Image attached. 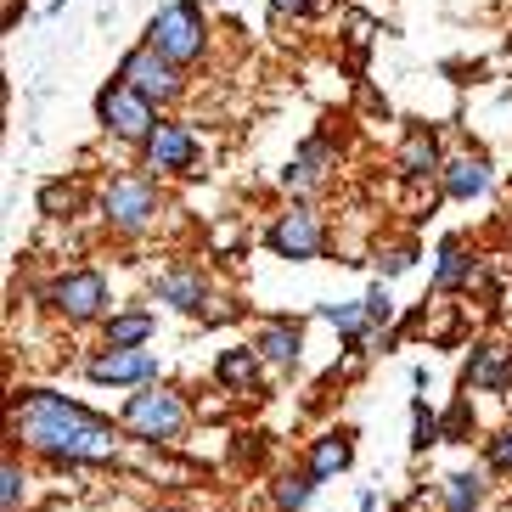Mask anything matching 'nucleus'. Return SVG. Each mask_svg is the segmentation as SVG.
Wrapping results in <instances>:
<instances>
[{
	"label": "nucleus",
	"instance_id": "obj_1",
	"mask_svg": "<svg viewBox=\"0 0 512 512\" xmlns=\"http://www.w3.org/2000/svg\"><path fill=\"white\" fill-rule=\"evenodd\" d=\"M12 434L29 445V451L51 456L57 467H102L119 462L124 439L107 417H96L91 406H79L68 394H46L34 389L12 406Z\"/></svg>",
	"mask_w": 512,
	"mask_h": 512
},
{
	"label": "nucleus",
	"instance_id": "obj_2",
	"mask_svg": "<svg viewBox=\"0 0 512 512\" xmlns=\"http://www.w3.org/2000/svg\"><path fill=\"white\" fill-rule=\"evenodd\" d=\"M147 46L158 57H169L175 68L197 62L203 46H209V17H203V6L197 0H169V6H158V17L147 23Z\"/></svg>",
	"mask_w": 512,
	"mask_h": 512
},
{
	"label": "nucleus",
	"instance_id": "obj_3",
	"mask_svg": "<svg viewBox=\"0 0 512 512\" xmlns=\"http://www.w3.org/2000/svg\"><path fill=\"white\" fill-rule=\"evenodd\" d=\"M124 428L136 439H147V445H175V439L186 434V422H192V411H186V400L175 389H164V383H147V389H136L130 400H124Z\"/></svg>",
	"mask_w": 512,
	"mask_h": 512
},
{
	"label": "nucleus",
	"instance_id": "obj_4",
	"mask_svg": "<svg viewBox=\"0 0 512 512\" xmlns=\"http://www.w3.org/2000/svg\"><path fill=\"white\" fill-rule=\"evenodd\" d=\"M96 119H102L107 136H119V141H141V147H147L152 130L164 124V119H158V107H152L141 91H130L124 79H113V85H102V91H96Z\"/></svg>",
	"mask_w": 512,
	"mask_h": 512
},
{
	"label": "nucleus",
	"instance_id": "obj_5",
	"mask_svg": "<svg viewBox=\"0 0 512 512\" xmlns=\"http://www.w3.org/2000/svg\"><path fill=\"white\" fill-rule=\"evenodd\" d=\"M46 304L57 310L62 321H74V327H85V321H102V316H107V276L91 271V265H79V271L57 276V282L46 287Z\"/></svg>",
	"mask_w": 512,
	"mask_h": 512
},
{
	"label": "nucleus",
	"instance_id": "obj_6",
	"mask_svg": "<svg viewBox=\"0 0 512 512\" xmlns=\"http://www.w3.org/2000/svg\"><path fill=\"white\" fill-rule=\"evenodd\" d=\"M102 214L113 231H147L152 220H158V186L141 181V175H119V181H107L102 192Z\"/></svg>",
	"mask_w": 512,
	"mask_h": 512
},
{
	"label": "nucleus",
	"instance_id": "obj_7",
	"mask_svg": "<svg viewBox=\"0 0 512 512\" xmlns=\"http://www.w3.org/2000/svg\"><path fill=\"white\" fill-rule=\"evenodd\" d=\"M119 79L130 85V91H141L152 107H164V102H175V96L186 91V79H181V68L169 57H158L152 46H136L130 57L119 62Z\"/></svg>",
	"mask_w": 512,
	"mask_h": 512
},
{
	"label": "nucleus",
	"instance_id": "obj_8",
	"mask_svg": "<svg viewBox=\"0 0 512 512\" xmlns=\"http://www.w3.org/2000/svg\"><path fill=\"white\" fill-rule=\"evenodd\" d=\"M265 242H271L276 259L304 265V259H316L321 248H327V231H321V214L310 209V203H293L287 214H276V226L265 231Z\"/></svg>",
	"mask_w": 512,
	"mask_h": 512
},
{
	"label": "nucleus",
	"instance_id": "obj_9",
	"mask_svg": "<svg viewBox=\"0 0 512 512\" xmlns=\"http://www.w3.org/2000/svg\"><path fill=\"white\" fill-rule=\"evenodd\" d=\"M85 377H91V383L147 389V383H158V355H152V349H102V355L85 361Z\"/></svg>",
	"mask_w": 512,
	"mask_h": 512
},
{
	"label": "nucleus",
	"instance_id": "obj_10",
	"mask_svg": "<svg viewBox=\"0 0 512 512\" xmlns=\"http://www.w3.org/2000/svg\"><path fill=\"white\" fill-rule=\"evenodd\" d=\"M147 164L152 169H169V175H197V136L186 124H158L147 141Z\"/></svg>",
	"mask_w": 512,
	"mask_h": 512
},
{
	"label": "nucleus",
	"instance_id": "obj_11",
	"mask_svg": "<svg viewBox=\"0 0 512 512\" xmlns=\"http://www.w3.org/2000/svg\"><path fill=\"white\" fill-rule=\"evenodd\" d=\"M462 383L479 394H507L512 389V344H479L467 355Z\"/></svg>",
	"mask_w": 512,
	"mask_h": 512
},
{
	"label": "nucleus",
	"instance_id": "obj_12",
	"mask_svg": "<svg viewBox=\"0 0 512 512\" xmlns=\"http://www.w3.org/2000/svg\"><path fill=\"white\" fill-rule=\"evenodd\" d=\"M158 299H164L169 310H181V316H203L209 282H203L197 265H169V271H158Z\"/></svg>",
	"mask_w": 512,
	"mask_h": 512
},
{
	"label": "nucleus",
	"instance_id": "obj_13",
	"mask_svg": "<svg viewBox=\"0 0 512 512\" xmlns=\"http://www.w3.org/2000/svg\"><path fill=\"white\" fill-rule=\"evenodd\" d=\"M254 349H259V361L282 366V372H287V366H299V349H304L299 321H293V316H265V327H259Z\"/></svg>",
	"mask_w": 512,
	"mask_h": 512
},
{
	"label": "nucleus",
	"instance_id": "obj_14",
	"mask_svg": "<svg viewBox=\"0 0 512 512\" xmlns=\"http://www.w3.org/2000/svg\"><path fill=\"white\" fill-rule=\"evenodd\" d=\"M332 158H338L332 136H310L299 152H293V164L282 169V186H293V192H310V186H316L321 175L332 169Z\"/></svg>",
	"mask_w": 512,
	"mask_h": 512
},
{
	"label": "nucleus",
	"instance_id": "obj_15",
	"mask_svg": "<svg viewBox=\"0 0 512 512\" xmlns=\"http://www.w3.org/2000/svg\"><path fill=\"white\" fill-rule=\"evenodd\" d=\"M152 332H158V316H152V310H119V316L102 321L107 349H147Z\"/></svg>",
	"mask_w": 512,
	"mask_h": 512
},
{
	"label": "nucleus",
	"instance_id": "obj_16",
	"mask_svg": "<svg viewBox=\"0 0 512 512\" xmlns=\"http://www.w3.org/2000/svg\"><path fill=\"white\" fill-rule=\"evenodd\" d=\"M400 175H406V181L445 175V164H439V141L428 136V130H411V136H406V147H400Z\"/></svg>",
	"mask_w": 512,
	"mask_h": 512
},
{
	"label": "nucleus",
	"instance_id": "obj_17",
	"mask_svg": "<svg viewBox=\"0 0 512 512\" xmlns=\"http://www.w3.org/2000/svg\"><path fill=\"white\" fill-rule=\"evenodd\" d=\"M355 462V445H349V434H321L316 445H310V462H304V473L310 479H332V473H344V467Z\"/></svg>",
	"mask_w": 512,
	"mask_h": 512
},
{
	"label": "nucleus",
	"instance_id": "obj_18",
	"mask_svg": "<svg viewBox=\"0 0 512 512\" xmlns=\"http://www.w3.org/2000/svg\"><path fill=\"white\" fill-rule=\"evenodd\" d=\"M439 186H445V197L467 203V197H479L484 186H490V164H484V158H451L445 175H439Z\"/></svg>",
	"mask_w": 512,
	"mask_h": 512
},
{
	"label": "nucleus",
	"instance_id": "obj_19",
	"mask_svg": "<svg viewBox=\"0 0 512 512\" xmlns=\"http://www.w3.org/2000/svg\"><path fill=\"white\" fill-rule=\"evenodd\" d=\"M473 282V259H467V248L456 237L439 242V265H434V293H456V287Z\"/></svg>",
	"mask_w": 512,
	"mask_h": 512
},
{
	"label": "nucleus",
	"instance_id": "obj_20",
	"mask_svg": "<svg viewBox=\"0 0 512 512\" xmlns=\"http://www.w3.org/2000/svg\"><path fill=\"white\" fill-rule=\"evenodd\" d=\"M214 383L220 389H254L259 383V349H226L220 361H214Z\"/></svg>",
	"mask_w": 512,
	"mask_h": 512
},
{
	"label": "nucleus",
	"instance_id": "obj_21",
	"mask_svg": "<svg viewBox=\"0 0 512 512\" xmlns=\"http://www.w3.org/2000/svg\"><path fill=\"white\" fill-rule=\"evenodd\" d=\"M439 496H445V512H479L484 484L473 479V473H451V479L439 484Z\"/></svg>",
	"mask_w": 512,
	"mask_h": 512
},
{
	"label": "nucleus",
	"instance_id": "obj_22",
	"mask_svg": "<svg viewBox=\"0 0 512 512\" xmlns=\"http://www.w3.org/2000/svg\"><path fill=\"white\" fill-rule=\"evenodd\" d=\"M434 439H445V422L434 417V411L422 406V400H411V451H428V445H434Z\"/></svg>",
	"mask_w": 512,
	"mask_h": 512
},
{
	"label": "nucleus",
	"instance_id": "obj_23",
	"mask_svg": "<svg viewBox=\"0 0 512 512\" xmlns=\"http://www.w3.org/2000/svg\"><path fill=\"white\" fill-rule=\"evenodd\" d=\"M40 209L57 214V220H62V214H74L79 209V186L74 181H46V186H40Z\"/></svg>",
	"mask_w": 512,
	"mask_h": 512
},
{
	"label": "nucleus",
	"instance_id": "obj_24",
	"mask_svg": "<svg viewBox=\"0 0 512 512\" xmlns=\"http://www.w3.org/2000/svg\"><path fill=\"white\" fill-rule=\"evenodd\" d=\"M310 490H316V479H310V473H293V479L276 484V507H282V512H304V507H310Z\"/></svg>",
	"mask_w": 512,
	"mask_h": 512
},
{
	"label": "nucleus",
	"instance_id": "obj_25",
	"mask_svg": "<svg viewBox=\"0 0 512 512\" xmlns=\"http://www.w3.org/2000/svg\"><path fill=\"white\" fill-rule=\"evenodd\" d=\"M23 467H17V456H6V467H0V512H17L23 507Z\"/></svg>",
	"mask_w": 512,
	"mask_h": 512
},
{
	"label": "nucleus",
	"instance_id": "obj_26",
	"mask_svg": "<svg viewBox=\"0 0 512 512\" xmlns=\"http://www.w3.org/2000/svg\"><path fill=\"white\" fill-rule=\"evenodd\" d=\"M411 259H417V248H411V242H400V248H389V254L377 259V271H383V276H400V271H411Z\"/></svg>",
	"mask_w": 512,
	"mask_h": 512
},
{
	"label": "nucleus",
	"instance_id": "obj_27",
	"mask_svg": "<svg viewBox=\"0 0 512 512\" xmlns=\"http://www.w3.org/2000/svg\"><path fill=\"white\" fill-rule=\"evenodd\" d=\"M366 304H372L377 327H389V316H394V299H389V287H383V282H372V293H366Z\"/></svg>",
	"mask_w": 512,
	"mask_h": 512
},
{
	"label": "nucleus",
	"instance_id": "obj_28",
	"mask_svg": "<svg viewBox=\"0 0 512 512\" xmlns=\"http://www.w3.org/2000/svg\"><path fill=\"white\" fill-rule=\"evenodd\" d=\"M490 467H496V473H512V428L501 439H490Z\"/></svg>",
	"mask_w": 512,
	"mask_h": 512
},
{
	"label": "nucleus",
	"instance_id": "obj_29",
	"mask_svg": "<svg viewBox=\"0 0 512 512\" xmlns=\"http://www.w3.org/2000/svg\"><path fill=\"white\" fill-rule=\"evenodd\" d=\"M467 434V400H456L451 411H445V439H462Z\"/></svg>",
	"mask_w": 512,
	"mask_h": 512
},
{
	"label": "nucleus",
	"instance_id": "obj_30",
	"mask_svg": "<svg viewBox=\"0 0 512 512\" xmlns=\"http://www.w3.org/2000/svg\"><path fill=\"white\" fill-rule=\"evenodd\" d=\"M310 6H316V0H271V12H276V17H304Z\"/></svg>",
	"mask_w": 512,
	"mask_h": 512
},
{
	"label": "nucleus",
	"instance_id": "obj_31",
	"mask_svg": "<svg viewBox=\"0 0 512 512\" xmlns=\"http://www.w3.org/2000/svg\"><path fill=\"white\" fill-rule=\"evenodd\" d=\"M158 512H181V507H158Z\"/></svg>",
	"mask_w": 512,
	"mask_h": 512
}]
</instances>
